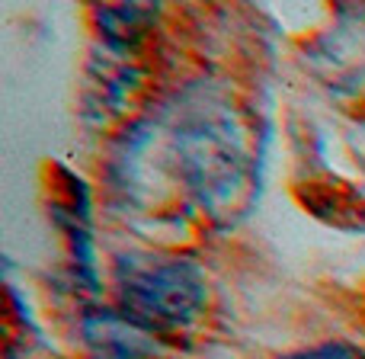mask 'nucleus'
<instances>
[{"label": "nucleus", "instance_id": "nucleus-1", "mask_svg": "<svg viewBox=\"0 0 365 359\" xmlns=\"http://www.w3.org/2000/svg\"><path fill=\"white\" fill-rule=\"evenodd\" d=\"M119 311L141 328H182L208 302L205 273L182 257H122L115 266Z\"/></svg>", "mask_w": 365, "mask_h": 359}, {"label": "nucleus", "instance_id": "nucleus-4", "mask_svg": "<svg viewBox=\"0 0 365 359\" xmlns=\"http://www.w3.org/2000/svg\"><path fill=\"white\" fill-rule=\"evenodd\" d=\"M282 359H365V353L353 343H343V340H330L321 343V347H311V350H298V353H289Z\"/></svg>", "mask_w": 365, "mask_h": 359}, {"label": "nucleus", "instance_id": "nucleus-3", "mask_svg": "<svg viewBox=\"0 0 365 359\" xmlns=\"http://www.w3.org/2000/svg\"><path fill=\"white\" fill-rule=\"evenodd\" d=\"M158 19L154 6H100L96 10V23H100V36L106 39L109 49L115 51H132L141 39L148 36V29Z\"/></svg>", "mask_w": 365, "mask_h": 359}, {"label": "nucleus", "instance_id": "nucleus-2", "mask_svg": "<svg viewBox=\"0 0 365 359\" xmlns=\"http://www.w3.org/2000/svg\"><path fill=\"white\" fill-rule=\"evenodd\" d=\"M173 154L189 193H195L212 208L225 199H234L244 171V145L240 128L225 109L189 113L182 128L173 132Z\"/></svg>", "mask_w": 365, "mask_h": 359}]
</instances>
